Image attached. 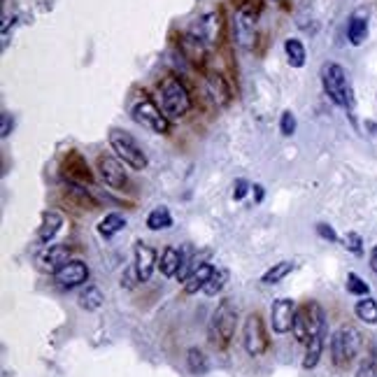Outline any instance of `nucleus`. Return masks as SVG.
Here are the masks:
<instances>
[{
    "mask_svg": "<svg viewBox=\"0 0 377 377\" xmlns=\"http://www.w3.org/2000/svg\"><path fill=\"white\" fill-rule=\"evenodd\" d=\"M103 305H105V296H103V291H100L98 286L86 284L84 289H82V293H80V308L82 310L95 312V310L103 308Z\"/></svg>",
    "mask_w": 377,
    "mask_h": 377,
    "instance_id": "obj_25",
    "label": "nucleus"
},
{
    "mask_svg": "<svg viewBox=\"0 0 377 377\" xmlns=\"http://www.w3.org/2000/svg\"><path fill=\"white\" fill-rule=\"evenodd\" d=\"M361 333L354 329V326H340L333 335H331V361H333L335 368H344L349 366L351 361L356 359L361 349Z\"/></svg>",
    "mask_w": 377,
    "mask_h": 377,
    "instance_id": "obj_6",
    "label": "nucleus"
},
{
    "mask_svg": "<svg viewBox=\"0 0 377 377\" xmlns=\"http://www.w3.org/2000/svg\"><path fill=\"white\" fill-rule=\"evenodd\" d=\"M212 273H214V266H210V264H201L196 268L194 273L189 275L187 279L182 282V291L187 293V296H196L198 291H203L208 286L210 282V277H212Z\"/></svg>",
    "mask_w": 377,
    "mask_h": 377,
    "instance_id": "obj_20",
    "label": "nucleus"
},
{
    "mask_svg": "<svg viewBox=\"0 0 377 377\" xmlns=\"http://www.w3.org/2000/svg\"><path fill=\"white\" fill-rule=\"evenodd\" d=\"M133 259H136L133 268H136V273H138V279L140 282H149L151 275H154V270L158 268L156 249L151 245H147L145 240H136V245H133Z\"/></svg>",
    "mask_w": 377,
    "mask_h": 377,
    "instance_id": "obj_13",
    "label": "nucleus"
},
{
    "mask_svg": "<svg viewBox=\"0 0 377 377\" xmlns=\"http://www.w3.org/2000/svg\"><path fill=\"white\" fill-rule=\"evenodd\" d=\"M293 268H296V264L293 261H279V264H273L268 270L264 273V277H261V282L264 284H279L282 279L286 277V275L293 273Z\"/></svg>",
    "mask_w": 377,
    "mask_h": 377,
    "instance_id": "obj_29",
    "label": "nucleus"
},
{
    "mask_svg": "<svg viewBox=\"0 0 377 377\" xmlns=\"http://www.w3.org/2000/svg\"><path fill=\"white\" fill-rule=\"evenodd\" d=\"M317 233L322 240H329V242H338V233L333 231V226H329V223H317Z\"/></svg>",
    "mask_w": 377,
    "mask_h": 377,
    "instance_id": "obj_38",
    "label": "nucleus"
},
{
    "mask_svg": "<svg viewBox=\"0 0 377 377\" xmlns=\"http://www.w3.org/2000/svg\"><path fill=\"white\" fill-rule=\"evenodd\" d=\"M296 300L291 298H275L270 305V326L277 335H284L291 331L293 317H296Z\"/></svg>",
    "mask_w": 377,
    "mask_h": 377,
    "instance_id": "obj_14",
    "label": "nucleus"
},
{
    "mask_svg": "<svg viewBox=\"0 0 377 377\" xmlns=\"http://www.w3.org/2000/svg\"><path fill=\"white\" fill-rule=\"evenodd\" d=\"M284 54H286V61H289L291 68H303L305 61H308V49H305V44L300 42L298 37L284 40Z\"/></svg>",
    "mask_w": 377,
    "mask_h": 377,
    "instance_id": "obj_24",
    "label": "nucleus"
},
{
    "mask_svg": "<svg viewBox=\"0 0 377 377\" xmlns=\"http://www.w3.org/2000/svg\"><path fill=\"white\" fill-rule=\"evenodd\" d=\"M180 52H182L184 59H187L201 75L210 73V47L198 35L191 33V30H187V33L182 35Z\"/></svg>",
    "mask_w": 377,
    "mask_h": 377,
    "instance_id": "obj_9",
    "label": "nucleus"
},
{
    "mask_svg": "<svg viewBox=\"0 0 377 377\" xmlns=\"http://www.w3.org/2000/svg\"><path fill=\"white\" fill-rule=\"evenodd\" d=\"M370 270L377 275V245L370 249Z\"/></svg>",
    "mask_w": 377,
    "mask_h": 377,
    "instance_id": "obj_43",
    "label": "nucleus"
},
{
    "mask_svg": "<svg viewBox=\"0 0 377 377\" xmlns=\"http://www.w3.org/2000/svg\"><path fill=\"white\" fill-rule=\"evenodd\" d=\"M231 3L235 5V10H247L257 17L264 12V0H231Z\"/></svg>",
    "mask_w": 377,
    "mask_h": 377,
    "instance_id": "obj_36",
    "label": "nucleus"
},
{
    "mask_svg": "<svg viewBox=\"0 0 377 377\" xmlns=\"http://www.w3.org/2000/svg\"><path fill=\"white\" fill-rule=\"evenodd\" d=\"M354 315L359 317L363 324L375 326L377 324V300L373 296H363L359 303L354 305Z\"/></svg>",
    "mask_w": 377,
    "mask_h": 377,
    "instance_id": "obj_31",
    "label": "nucleus"
},
{
    "mask_svg": "<svg viewBox=\"0 0 377 377\" xmlns=\"http://www.w3.org/2000/svg\"><path fill=\"white\" fill-rule=\"evenodd\" d=\"M54 282L61 286V289H75V286H82L89 282V266L82 259H70L66 266H61L59 270L54 273Z\"/></svg>",
    "mask_w": 377,
    "mask_h": 377,
    "instance_id": "obj_15",
    "label": "nucleus"
},
{
    "mask_svg": "<svg viewBox=\"0 0 377 377\" xmlns=\"http://www.w3.org/2000/svg\"><path fill=\"white\" fill-rule=\"evenodd\" d=\"M98 235L100 238H105V240H112L114 235L121 233L126 228V219H124V214H119V212H110V214H105L103 219L98 221Z\"/></svg>",
    "mask_w": 377,
    "mask_h": 377,
    "instance_id": "obj_23",
    "label": "nucleus"
},
{
    "mask_svg": "<svg viewBox=\"0 0 377 377\" xmlns=\"http://www.w3.org/2000/svg\"><path fill=\"white\" fill-rule=\"evenodd\" d=\"M107 140H110V147H112L114 156H117L124 165H129L131 170H145L147 168V163H149V161H147V154H145L142 145H140L129 131L112 129L110 136H107Z\"/></svg>",
    "mask_w": 377,
    "mask_h": 377,
    "instance_id": "obj_5",
    "label": "nucleus"
},
{
    "mask_svg": "<svg viewBox=\"0 0 377 377\" xmlns=\"http://www.w3.org/2000/svg\"><path fill=\"white\" fill-rule=\"evenodd\" d=\"M242 347H245L252 359H259V356H264L270 349L266 322L259 312H249L245 317V324H242Z\"/></svg>",
    "mask_w": 377,
    "mask_h": 377,
    "instance_id": "obj_7",
    "label": "nucleus"
},
{
    "mask_svg": "<svg viewBox=\"0 0 377 377\" xmlns=\"http://www.w3.org/2000/svg\"><path fill=\"white\" fill-rule=\"evenodd\" d=\"M172 226V214L165 205H158L147 214V228L149 231H168Z\"/></svg>",
    "mask_w": 377,
    "mask_h": 377,
    "instance_id": "obj_28",
    "label": "nucleus"
},
{
    "mask_svg": "<svg viewBox=\"0 0 377 377\" xmlns=\"http://www.w3.org/2000/svg\"><path fill=\"white\" fill-rule=\"evenodd\" d=\"M344 286H347V291L351 293V296H359V298L368 296V293H370V286L363 282V279L356 273L347 275V284H344Z\"/></svg>",
    "mask_w": 377,
    "mask_h": 377,
    "instance_id": "obj_33",
    "label": "nucleus"
},
{
    "mask_svg": "<svg viewBox=\"0 0 377 377\" xmlns=\"http://www.w3.org/2000/svg\"><path fill=\"white\" fill-rule=\"evenodd\" d=\"M296 114L291 110H284L282 117H279V133H282L284 138H291L293 133H296Z\"/></svg>",
    "mask_w": 377,
    "mask_h": 377,
    "instance_id": "obj_35",
    "label": "nucleus"
},
{
    "mask_svg": "<svg viewBox=\"0 0 377 377\" xmlns=\"http://www.w3.org/2000/svg\"><path fill=\"white\" fill-rule=\"evenodd\" d=\"M182 268V249L168 245L161 252V261H158V270H161L163 277H177Z\"/></svg>",
    "mask_w": 377,
    "mask_h": 377,
    "instance_id": "obj_22",
    "label": "nucleus"
},
{
    "mask_svg": "<svg viewBox=\"0 0 377 377\" xmlns=\"http://www.w3.org/2000/svg\"><path fill=\"white\" fill-rule=\"evenodd\" d=\"M63 223H66V219H63L61 212H56V210H44L40 228H37V240H40V245H44V247L52 245L56 235L61 233Z\"/></svg>",
    "mask_w": 377,
    "mask_h": 377,
    "instance_id": "obj_18",
    "label": "nucleus"
},
{
    "mask_svg": "<svg viewBox=\"0 0 377 377\" xmlns=\"http://www.w3.org/2000/svg\"><path fill=\"white\" fill-rule=\"evenodd\" d=\"M324 338H326V331L322 333L312 335L310 342H308V349H305V356H303V368L305 370H312L322 359V351H324Z\"/></svg>",
    "mask_w": 377,
    "mask_h": 377,
    "instance_id": "obj_26",
    "label": "nucleus"
},
{
    "mask_svg": "<svg viewBox=\"0 0 377 377\" xmlns=\"http://www.w3.org/2000/svg\"><path fill=\"white\" fill-rule=\"evenodd\" d=\"M226 282H228V270H223V268H214L212 277H210V282H208L205 289H203V293L212 298V296H217V293H221Z\"/></svg>",
    "mask_w": 377,
    "mask_h": 377,
    "instance_id": "obj_32",
    "label": "nucleus"
},
{
    "mask_svg": "<svg viewBox=\"0 0 377 377\" xmlns=\"http://www.w3.org/2000/svg\"><path fill=\"white\" fill-rule=\"evenodd\" d=\"M63 194L70 203L84 208V210H98V198H95L91 191L86 189V184H75V182H66L63 187Z\"/></svg>",
    "mask_w": 377,
    "mask_h": 377,
    "instance_id": "obj_19",
    "label": "nucleus"
},
{
    "mask_svg": "<svg viewBox=\"0 0 377 377\" xmlns=\"http://www.w3.org/2000/svg\"><path fill=\"white\" fill-rule=\"evenodd\" d=\"M319 77H322L324 93L329 95L338 107H342V110H351V107H354V93H351L347 70H344L340 63H324Z\"/></svg>",
    "mask_w": 377,
    "mask_h": 377,
    "instance_id": "obj_3",
    "label": "nucleus"
},
{
    "mask_svg": "<svg viewBox=\"0 0 377 377\" xmlns=\"http://www.w3.org/2000/svg\"><path fill=\"white\" fill-rule=\"evenodd\" d=\"M354 377H377V368L370 361H366V363H361V368L356 370Z\"/></svg>",
    "mask_w": 377,
    "mask_h": 377,
    "instance_id": "obj_40",
    "label": "nucleus"
},
{
    "mask_svg": "<svg viewBox=\"0 0 377 377\" xmlns=\"http://www.w3.org/2000/svg\"><path fill=\"white\" fill-rule=\"evenodd\" d=\"M187 368L191 375H205L210 370V361H208L205 351L201 347H189L187 349Z\"/></svg>",
    "mask_w": 377,
    "mask_h": 377,
    "instance_id": "obj_30",
    "label": "nucleus"
},
{
    "mask_svg": "<svg viewBox=\"0 0 377 377\" xmlns=\"http://www.w3.org/2000/svg\"><path fill=\"white\" fill-rule=\"evenodd\" d=\"M235 329H238V305H235L231 298H223L221 303L217 305V310L212 312V319H210V326H208L210 342H212L217 349H226L233 340Z\"/></svg>",
    "mask_w": 377,
    "mask_h": 377,
    "instance_id": "obj_2",
    "label": "nucleus"
},
{
    "mask_svg": "<svg viewBox=\"0 0 377 377\" xmlns=\"http://www.w3.org/2000/svg\"><path fill=\"white\" fill-rule=\"evenodd\" d=\"M70 257H73V247L70 245H47L37 254V266L54 275L61 266L68 264Z\"/></svg>",
    "mask_w": 377,
    "mask_h": 377,
    "instance_id": "obj_17",
    "label": "nucleus"
},
{
    "mask_svg": "<svg viewBox=\"0 0 377 377\" xmlns=\"http://www.w3.org/2000/svg\"><path fill=\"white\" fill-rule=\"evenodd\" d=\"M257 21L259 17L252 15L247 10H235V19H233V35H235V44L245 52H252L257 47Z\"/></svg>",
    "mask_w": 377,
    "mask_h": 377,
    "instance_id": "obj_11",
    "label": "nucleus"
},
{
    "mask_svg": "<svg viewBox=\"0 0 377 377\" xmlns=\"http://www.w3.org/2000/svg\"><path fill=\"white\" fill-rule=\"evenodd\" d=\"M136 282H140L136 268H129V270L124 273V277H121V286H126V289H133V286H136Z\"/></svg>",
    "mask_w": 377,
    "mask_h": 377,
    "instance_id": "obj_39",
    "label": "nucleus"
},
{
    "mask_svg": "<svg viewBox=\"0 0 377 377\" xmlns=\"http://www.w3.org/2000/svg\"><path fill=\"white\" fill-rule=\"evenodd\" d=\"M10 129H12L10 114H3V138H8V136H10Z\"/></svg>",
    "mask_w": 377,
    "mask_h": 377,
    "instance_id": "obj_42",
    "label": "nucleus"
},
{
    "mask_svg": "<svg viewBox=\"0 0 377 377\" xmlns=\"http://www.w3.org/2000/svg\"><path fill=\"white\" fill-rule=\"evenodd\" d=\"M340 242H342V247L347 249V252L354 254V257H361V254H363V238L359 233H354V231L344 233Z\"/></svg>",
    "mask_w": 377,
    "mask_h": 377,
    "instance_id": "obj_34",
    "label": "nucleus"
},
{
    "mask_svg": "<svg viewBox=\"0 0 377 377\" xmlns=\"http://www.w3.org/2000/svg\"><path fill=\"white\" fill-rule=\"evenodd\" d=\"M131 117L136 124H140L142 129H149L151 133H158V136H168L170 133L172 121L163 114L161 105H156V100H151L145 91L138 98H133Z\"/></svg>",
    "mask_w": 377,
    "mask_h": 377,
    "instance_id": "obj_4",
    "label": "nucleus"
},
{
    "mask_svg": "<svg viewBox=\"0 0 377 377\" xmlns=\"http://www.w3.org/2000/svg\"><path fill=\"white\" fill-rule=\"evenodd\" d=\"M368 37V12L366 10H356L347 21V40L354 47H361Z\"/></svg>",
    "mask_w": 377,
    "mask_h": 377,
    "instance_id": "obj_21",
    "label": "nucleus"
},
{
    "mask_svg": "<svg viewBox=\"0 0 377 377\" xmlns=\"http://www.w3.org/2000/svg\"><path fill=\"white\" fill-rule=\"evenodd\" d=\"M158 100H161V110L170 121H180L191 112L194 100H191L189 89L184 86V82L175 75L161 80L158 84Z\"/></svg>",
    "mask_w": 377,
    "mask_h": 377,
    "instance_id": "obj_1",
    "label": "nucleus"
},
{
    "mask_svg": "<svg viewBox=\"0 0 377 377\" xmlns=\"http://www.w3.org/2000/svg\"><path fill=\"white\" fill-rule=\"evenodd\" d=\"M205 86H208L210 98H212V103L217 107H226L233 100L231 82H228L226 75L219 73V70H210L205 75Z\"/></svg>",
    "mask_w": 377,
    "mask_h": 377,
    "instance_id": "obj_16",
    "label": "nucleus"
},
{
    "mask_svg": "<svg viewBox=\"0 0 377 377\" xmlns=\"http://www.w3.org/2000/svg\"><path fill=\"white\" fill-rule=\"evenodd\" d=\"M291 333L293 338H296V342L300 344H308L310 342V319H308V310H305V305L303 308H298L296 310V317H293V326H291Z\"/></svg>",
    "mask_w": 377,
    "mask_h": 377,
    "instance_id": "obj_27",
    "label": "nucleus"
},
{
    "mask_svg": "<svg viewBox=\"0 0 377 377\" xmlns=\"http://www.w3.org/2000/svg\"><path fill=\"white\" fill-rule=\"evenodd\" d=\"M223 28H226V24H223L221 12H208L201 19H196V24L189 30L201 37L208 47H217L223 40Z\"/></svg>",
    "mask_w": 377,
    "mask_h": 377,
    "instance_id": "obj_10",
    "label": "nucleus"
},
{
    "mask_svg": "<svg viewBox=\"0 0 377 377\" xmlns=\"http://www.w3.org/2000/svg\"><path fill=\"white\" fill-rule=\"evenodd\" d=\"M61 175L66 182L75 184H93V170L89 168V161L77 149H70L61 161Z\"/></svg>",
    "mask_w": 377,
    "mask_h": 377,
    "instance_id": "obj_12",
    "label": "nucleus"
},
{
    "mask_svg": "<svg viewBox=\"0 0 377 377\" xmlns=\"http://www.w3.org/2000/svg\"><path fill=\"white\" fill-rule=\"evenodd\" d=\"M252 194H254V201H257V203L264 201V187H261V184H254V187H252Z\"/></svg>",
    "mask_w": 377,
    "mask_h": 377,
    "instance_id": "obj_41",
    "label": "nucleus"
},
{
    "mask_svg": "<svg viewBox=\"0 0 377 377\" xmlns=\"http://www.w3.org/2000/svg\"><path fill=\"white\" fill-rule=\"evenodd\" d=\"M129 165H124L114 154H98L95 158V170H98L100 180L114 191H129Z\"/></svg>",
    "mask_w": 377,
    "mask_h": 377,
    "instance_id": "obj_8",
    "label": "nucleus"
},
{
    "mask_svg": "<svg viewBox=\"0 0 377 377\" xmlns=\"http://www.w3.org/2000/svg\"><path fill=\"white\" fill-rule=\"evenodd\" d=\"M249 189H252V184L247 180H235L233 182V201H242V198L249 194Z\"/></svg>",
    "mask_w": 377,
    "mask_h": 377,
    "instance_id": "obj_37",
    "label": "nucleus"
}]
</instances>
